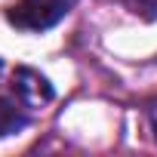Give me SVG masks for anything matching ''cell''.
<instances>
[{"label":"cell","instance_id":"3957f363","mask_svg":"<svg viewBox=\"0 0 157 157\" xmlns=\"http://www.w3.org/2000/svg\"><path fill=\"white\" fill-rule=\"evenodd\" d=\"M31 117H34V111H28L13 93L10 96H0V139L22 132L31 123Z\"/></svg>","mask_w":157,"mask_h":157},{"label":"cell","instance_id":"7a4b0ae2","mask_svg":"<svg viewBox=\"0 0 157 157\" xmlns=\"http://www.w3.org/2000/svg\"><path fill=\"white\" fill-rule=\"evenodd\" d=\"M10 93L28 108V111H40L46 108L52 99H56V90L49 83V77H43L40 71L28 68V65H19L13 71V80H10Z\"/></svg>","mask_w":157,"mask_h":157},{"label":"cell","instance_id":"277c9868","mask_svg":"<svg viewBox=\"0 0 157 157\" xmlns=\"http://www.w3.org/2000/svg\"><path fill=\"white\" fill-rule=\"evenodd\" d=\"M145 117H148V126H151L154 142H157V96H154V99H148V105H145Z\"/></svg>","mask_w":157,"mask_h":157},{"label":"cell","instance_id":"5b68a950","mask_svg":"<svg viewBox=\"0 0 157 157\" xmlns=\"http://www.w3.org/2000/svg\"><path fill=\"white\" fill-rule=\"evenodd\" d=\"M0 74H3V59H0Z\"/></svg>","mask_w":157,"mask_h":157},{"label":"cell","instance_id":"6da1fadb","mask_svg":"<svg viewBox=\"0 0 157 157\" xmlns=\"http://www.w3.org/2000/svg\"><path fill=\"white\" fill-rule=\"evenodd\" d=\"M80 0H16L6 6V22L28 34H43L56 28Z\"/></svg>","mask_w":157,"mask_h":157}]
</instances>
